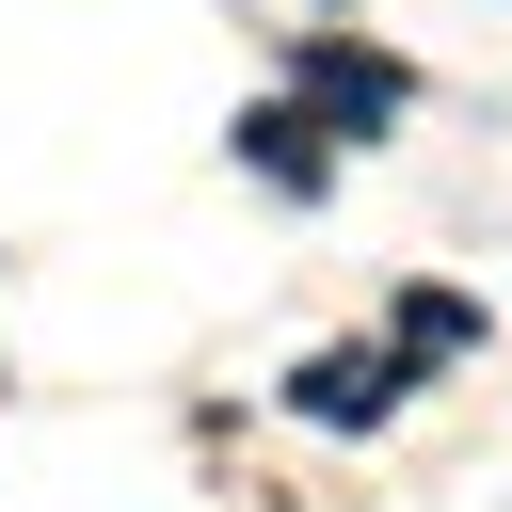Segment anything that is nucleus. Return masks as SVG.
<instances>
[{
  "mask_svg": "<svg viewBox=\"0 0 512 512\" xmlns=\"http://www.w3.org/2000/svg\"><path fill=\"white\" fill-rule=\"evenodd\" d=\"M400 96H416V80H400L384 48H304V112H320V128H384Z\"/></svg>",
  "mask_w": 512,
  "mask_h": 512,
  "instance_id": "nucleus-1",
  "label": "nucleus"
},
{
  "mask_svg": "<svg viewBox=\"0 0 512 512\" xmlns=\"http://www.w3.org/2000/svg\"><path fill=\"white\" fill-rule=\"evenodd\" d=\"M240 160H256L272 192H320V112H304V96H272V112H240Z\"/></svg>",
  "mask_w": 512,
  "mask_h": 512,
  "instance_id": "nucleus-2",
  "label": "nucleus"
},
{
  "mask_svg": "<svg viewBox=\"0 0 512 512\" xmlns=\"http://www.w3.org/2000/svg\"><path fill=\"white\" fill-rule=\"evenodd\" d=\"M400 368H416V352H320V368H304V416H384Z\"/></svg>",
  "mask_w": 512,
  "mask_h": 512,
  "instance_id": "nucleus-3",
  "label": "nucleus"
}]
</instances>
